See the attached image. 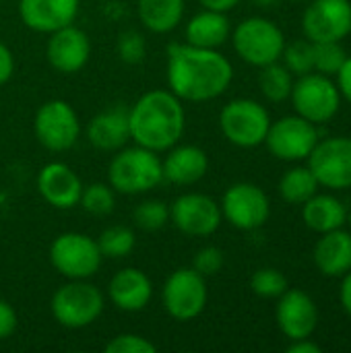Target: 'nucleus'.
Segmentation results:
<instances>
[{"label": "nucleus", "mask_w": 351, "mask_h": 353, "mask_svg": "<svg viewBox=\"0 0 351 353\" xmlns=\"http://www.w3.org/2000/svg\"><path fill=\"white\" fill-rule=\"evenodd\" d=\"M335 77H337V87H339L341 97L351 103V56L345 58L343 66L339 68V72Z\"/></svg>", "instance_id": "nucleus-40"}, {"label": "nucleus", "mask_w": 351, "mask_h": 353, "mask_svg": "<svg viewBox=\"0 0 351 353\" xmlns=\"http://www.w3.org/2000/svg\"><path fill=\"white\" fill-rule=\"evenodd\" d=\"M292 105L298 116L306 118L312 124H325L339 112L341 93L337 83H333L327 74L308 72L302 74L290 93Z\"/></svg>", "instance_id": "nucleus-7"}, {"label": "nucleus", "mask_w": 351, "mask_h": 353, "mask_svg": "<svg viewBox=\"0 0 351 353\" xmlns=\"http://www.w3.org/2000/svg\"><path fill=\"white\" fill-rule=\"evenodd\" d=\"M269 126L271 116L267 108L248 97L232 99L219 114V128L223 137L240 149H254L263 145Z\"/></svg>", "instance_id": "nucleus-6"}, {"label": "nucleus", "mask_w": 351, "mask_h": 353, "mask_svg": "<svg viewBox=\"0 0 351 353\" xmlns=\"http://www.w3.org/2000/svg\"><path fill=\"white\" fill-rule=\"evenodd\" d=\"M79 205L95 217H106L114 211L116 207V190L110 184L103 182H93L89 186H83L81 201Z\"/></svg>", "instance_id": "nucleus-30"}, {"label": "nucleus", "mask_w": 351, "mask_h": 353, "mask_svg": "<svg viewBox=\"0 0 351 353\" xmlns=\"http://www.w3.org/2000/svg\"><path fill=\"white\" fill-rule=\"evenodd\" d=\"M302 219L308 230L317 234H327L348 223V211L337 196L314 194L302 205Z\"/></svg>", "instance_id": "nucleus-25"}, {"label": "nucleus", "mask_w": 351, "mask_h": 353, "mask_svg": "<svg viewBox=\"0 0 351 353\" xmlns=\"http://www.w3.org/2000/svg\"><path fill=\"white\" fill-rule=\"evenodd\" d=\"M12 72H14V56L8 50V46L0 41V87L10 81Z\"/></svg>", "instance_id": "nucleus-39"}, {"label": "nucleus", "mask_w": 351, "mask_h": 353, "mask_svg": "<svg viewBox=\"0 0 351 353\" xmlns=\"http://www.w3.org/2000/svg\"><path fill=\"white\" fill-rule=\"evenodd\" d=\"M132 221L143 232H157L170 221V207L159 199L143 201L132 211Z\"/></svg>", "instance_id": "nucleus-32"}, {"label": "nucleus", "mask_w": 351, "mask_h": 353, "mask_svg": "<svg viewBox=\"0 0 351 353\" xmlns=\"http://www.w3.org/2000/svg\"><path fill=\"white\" fill-rule=\"evenodd\" d=\"M275 321L279 331L290 339H306L314 333L319 325V310L314 300L302 290H285L277 298Z\"/></svg>", "instance_id": "nucleus-16"}, {"label": "nucleus", "mask_w": 351, "mask_h": 353, "mask_svg": "<svg viewBox=\"0 0 351 353\" xmlns=\"http://www.w3.org/2000/svg\"><path fill=\"white\" fill-rule=\"evenodd\" d=\"M207 281L192 267L176 269L161 288V304L178 323H188L201 316L207 308Z\"/></svg>", "instance_id": "nucleus-10"}, {"label": "nucleus", "mask_w": 351, "mask_h": 353, "mask_svg": "<svg viewBox=\"0 0 351 353\" xmlns=\"http://www.w3.org/2000/svg\"><path fill=\"white\" fill-rule=\"evenodd\" d=\"M314 265L325 277H343L351 271V232L339 228L321 234L314 246Z\"/></svg>", "instance_id": "nucleus-23"}, {"label": "nucleus", "mask_w": 351, "mask_h": 353, "mask_svg": "<svg viewBox=\"0 0 351 353\" xmlns=\"http://www.w3.org/2000/svg\"><path fill=\"white\" fill-rule=\"evenodd\" d=\"M319 180L310 172V168H292L279 180V194L290 205H304L310 196L319 192Z\"/></svg>", "instance_id": "nucleus-27"}, {"label": "nucleus", "mask_w": 351, "mask_h": 353, "mask_svg": "<svg viewBox=\"0 0 351 353\" xmlns=\"http://www.w3.org/2000/svg\"><path fill=\"white\" fill-rule=\"evenodd\" d=\"M48 35L50 39L46 43V58L54 70L62 74H72L89 62L91 43L83 29L66 25Z\"/></svg>", "instance_id": "nucleus-17"}, {"label": "nucleus", "mask_w": 351, "mask_h": 353, "mask_svg": "<svg viewBox=\"0 0 351 353\" xmlns=\"http://www.w3.org/2000/svg\"><path fill=\"white\" fill-rule=\"evenodd\" d=\"M0 2H2V0H0Z\"/></svg>", "instance_id": "nucleus-46"}, {"label": "nucleus", "mask_w": 351, "mask_h": 353, "mask_svg": "<svg viewBox=\"0 0 351 353\" xmlns=\"http://www.w3.org/2000/svg\"><path fill=\"white\" fill-rule=\"evenodd\" d=\"M348 54L341 41H321L314 43V72L333 77L343 66Z\"/></svg>", "instance_id": "nucleus-33"}, {"label": "nucleus", "mask_w": 351, "mask_h": 353, "mask_svg": "<svg viewBox=\"0 0 351 353\" xmlns=\"http://www.w3.org/2000/svg\"><path fill=\"white\" fill-rule=\"evenodd\" d=\"M203 8H211V10H219V12H228L232 8H236L242 0H199Z\"/></svg>", "instance_id": "nucleus-42"}, {"label": "nucleus", "mask_w": 351, "mask_h": 353, "mask_svg": "<svg viewBox=\"0 0 351 353\" xmlns=\"http://www.w3.org/2000/svg\"><path fill=\"white\" fill-rule=\"evenodd\" d=\"M221 219L223 215L217 201L203 192H184L170 205V221L178 232L192 238L215 234Z\"/></svg>", "instance_id": "nucleus-14"}, {"label": "nucleus", "mask_w": 351, "mask_h": 353, "mask_svg": "<svg viewBox=\"0 0 351 353\" xmlns=\"http://www.w3.org/2000/svg\"><path fill=\"white\" fill-rule=\"evenodd\" d=\"M288 279L281 271L277 269H271V267H265V269H259L252 277H250V290L252 294H257L259 298H279L285 290H288Z\"/></svg>", "instance_id": "nucleus-34"}, {"label": "nucleus", "mask_w": 351, "mask_h": 353, "mask_svg": "<svg viewBox=\"0 0 351 353\" xmlns=\"http://www.w3.org/2000/svg\"><path fill=\"white\" fill-rule=\"evenodd\" d=\"M259 87H261V93L269 101L281 103V101L290 99V93H292V87H294L292 72L283 64H279V62L267 64V66L261 68Z\"/></svg>", "instance_id": "nucleus-28"}, {"label": "nucleus", "mask_w": 351, "mask_h": 353, "mask_svg": "<svg viewBox=\"0 0 351 353\" xmlns=\"http://www.w3.org/2000/svg\"><path fill=\"white\" fill-rule=\"evenodd\" d=\"M97 246L103 259H126L134 250L137 238L134 232L126 225H110L99 234Z\"/></svg>", "instance_id": "nucleus-29"}, {"label": "nucleus", "mask_w": 351, "mask_h": 353, "mask_svg": "<svg viewBox=\"0 0 351 353\" xmlns=\"http://www.w3.org/2000/svg\"><path fill=\"white\" fill-rule=\"evenodd\" d=\"M103 294L87 279H68L52 296V314L64 329H85L103 312Z\"/></svg>", "instance_id": "nucleus-4"}, {"label": "nucleus", "mask_w": 351, "mask_h": 353, "mask_svg": "<svg viewBox=\"0 0 351 353\" xmlns=\"http://www.w3.org/2000/svg\"><path fill=\"white\" fill-rule=\"evenodd\" d=\"M302 31L312 43L345 39L351 33V2L312 0L302 14Z\"/></svg>", "instance_id": "nucleus-15"}, {"label": "nucleus", "mask_w": 351, "mask_h": 353, "mask_svg": "<svg viewBox=\"0 0 351 353\" xmlns=\"http://www.w3.org/2000/svg\"><path fill=\"white\" fill-rule=\"evenodd\" d=\"M101 250L97 240L87 234L66 232L60 234L50 246L52 267L66 279H89L101 267Z\"/></svg>", "instance_id": "nucleus-8"}, {"label": "nucleus", "mask_w": 351, "mask_h": 353, "mask_svg": "<svg viewBox=\"0 0 351 353\" xmlns=\"http://www.w3.org/2000/svg\"><path fill=\"white\" fill-rule=\"evenodd\" d=\"M319 143L317 124L308 122L302 116H283L277 122H271L265 137L269 153L281 161H302L308 159L312 149Z\"/></svg>", "instance_id": "nucleus-12"}, {"label": "nucleus", "mask_w": 351, "mask_h": 353, "mask_svg": "<svg viewBox=\"0 0 351 353\" xmlns=\"http://www.w3.org/2000/svg\"><path fill=\"white\" fill-rule=\"evenodd\" d=\"M277 0H254V4H259V6H263V8H269V6H273Z\"/></svg>", "instance_id": "nucleus-44"}, {"label": "nucleus", "mask_w": 351, "mask_h": 353, "mask_svg": "<svg viewBox=\"0 0 351 353\" xmlns=\"http://www.w3.org/2000/svg\"><path fill=\"white\" fill-rule=\"evenodd\" d=\"M37 192L54 209L68 211L79 205L83 182L70 165L50 161L37 174Z\"/></svg>", "instance_id": "nucleus-18"}, {"label": "nucleus", "mask_w": 351, "mask_h": 353, "mask_svg": "<svg viewBox=\"0 0 351 353\" xmlns=\"http://www.w3.org/2000/svg\"><path fill=\"white\" fill-rule=\"evenodd\" d=\"M283 66L292 74H308L314 72V43L310 39H296L292 43H285L283 48Z\"/></svg>", "instance_id": "nucleus-31"}, {"label": "nucleus", "mask_w": 351, "mask_h": 353, "mask_svg": "<svg viewBox=\"0 0 351 353\" xmlns=\"http://www.w3.org/2000/svg\"><path fill=\"white\" fill-rule=\"evenodd\" d=\"M161 159L163 182L176 186H192L209 172V157L197 145H174Z\"/></svg>", "instance_id": "nucleus-21"}, {"label": "nucleus", "mask_w": 351, "mask_h": 353, "mask_svg": "<svg viewBox=\"0 0 351 353\" xmlns=\"http://www.w3.org/2000/svg\"><path fill=\"white\" fill-rule=\"evenodd\" d=\"M219 207L223 219L240 232H254L263 228L271 215V203L267 192L252 182L232 184L223 192Z\"/></svg>", "instance_id": "nucleus-11"}, {"label": "nucleus", "mask_w": 351, "mask_h": 353, "mask_svg": "<svg viewBox=\"0 0 351 353\" xmlns=\"http://www.w3.org/2000/svg\"><path fill=\"white\" fill-rule=\"evenodd\" d=\"M184 0H139L137 12L151 33H170L184 19Z\"/></svg>", "instance_id": "nucleus-26"}, {"label": "nucleus", "mask_w": 351, "mask_h": 353, "mask_svg": "<svg viewBox=\"0 0 351 353\" xmlns=\"http://www.w3.org/2000/svg\"><path fill=\"white\" fill-rule=\"evenodd\" d=\"M288 353H321V345H317V343H312L310 341V337H306V339H296V341H292L290 345H288Z\"/></svg>", "instance_id": "nucleus-41"}, {"label": "nucleus", "mask_w": 351, "mask_h": 353, "mask_svg": "<svg viewBox=\"0 0 351 353\" xmlns=\"http://www.w3.org/2000/svg\"><path fill=\"white\" fill-rule=\"evenodd\" d=\"M163 182L161 159L141 145L122 147L108 165V184L118 194H145Z\"/></svg>", "instance_id": "nucleus-3"}, {"label": "nucleus", "mask_w": 351, "mask_h": 353, "mask_svg": "<svg viewBox=\"0 0 351 353\" xmlns=\"http://www.w3.org/2000/svg\"><path fill=\"white\" fill-rule=\"evenodd\" d=\"M130 139L155 153H166L180 143L186 130V112L182 99L166 89L143 93L128 108Z\"/></svg>", "instance_id": "nucleus-2"}, {"label": "nucleus", "mask_w": 351, "mask_h": 353, "mask_svg": "<svg viewBox=\"0 0 351 353\" xmlns=\"http://www.w3.org/2000/svg\"><path fill=\"white\" fill-rule=\"evenodd\" d=\"M157 345L153 341H149L143 335H134V333H122L116 335L108 341L106 353H155Z\"/></svg>", "instance_id": "nucleus-36"}, {"label": "nucleus", "mask_w": 351, "mask_h": 353, "mask_svg": "<svg viewBox=\"0 0 351 353\" xmlns=\"http://www.w3.org/2000/svg\"><path fill=\"white\" fill-rule=\"evenodd\" d=\"M87 141L93 149L116 153L130 141L128 108L114 105L95 114L87 124Z\"/></svg>", "instance_id": "nucleus-22"}, {"label": "nucleus", "mask_w": 351, "mask_h": 353, "mask_svg": "<svg viewBox=\"0 0 351 353\" xmlns=\"http://www.w3.org/2000/svg\"><path fill=\"white\" fill-rule=\"evenodd\" d=\"M116 52L120 56L122 62L126 64H141L147 56V41L143 37V33L128 29L124 33H120L118 41H116Z\"/></svg>", "instance_id": "nucleus-35"}, {"label": "nucleus", "mask_w": 351, "mask_h": 353, "mask_svg": "<svg viewBox=\"0 0 351 353\" xmlns=\"http://www.w3.org/2000/svg\"><path fill=\"white\" fill-rule=\"evenodd\" d=\"M232 35V25L225 12L203 8L186 23V43L197 48L217 50Z\"/></svg>", "instance_id": "nucleus-24"}, {"label": "nucleus", "mask_w": 351, "mask_h": 353, "mask_svg": "<svg viewBox=\"0 0 351 353\" xmlns=\"http://www.w3.org/2000/svg\"><path fill=\"white\" fill-rule=\"evenodd\" d=\"M308 168L325 188H351V137H331L319 141L308 155Z\"/></svg>", "instance_id": "nucleus-13"}, {"label": "nucleus", "mask_w": 351, "mask_h": 353, "mask_svg": "<svg viewBox=\"0 0 351 353\" xmlns=\"http://www.w3.org/2000/svg\"><path fill=\"white\" fill-rule=\"evenodd\" d=\"M339 300H341L343 310L351 316V271H348L343 275V283H341V290H339Z\"/></svg>", "instance_id": "nucleus-43"}, {"label": "nucleus", "mask_w": 351, "mask_h": 353, "mask_svg": "<svg viewBox=\"0 0 351 353\" xmlns=\"http://www.w3.org/2000/svg\"><path fill=\"white\" fill-rule=\"evenodd\" d=\"M33 132L41 147L54 153H62L72 149L81 139V120L68 101L50 99L35 112Z\"/></svg>", "instance_id": "nucleus-9"}, {"label": "nucleus", "mask_w": 351, "mask_h": 353, "mask_svg": "<svg viewBox=\"0 0 351 353\" xmlns=\"http://www.w3.org/2000/svg\"><path fill=\"white\" fill-rule=\"evenodd\" d=\"M108 296L112 304L122 312H141L153 298V283L141 269H120L108 283Z\"/></svg>", "instance_id": "nucleus-20"}, {"label": "nucleus", "mask_w": 351, "mask_h": 353, "mask_svg": "<svg viewBox=\"0 0 351 353\" xmlns=\"http://www.w3.org/2000/svg\"><path fill=\"white\" fill-rule=\"evenodd\" d=\"M223 263H225V256H223L221 248H217V246H205V248H201L194 254L192 269L197 273H201L203 277H211V275H217L223 269Z\"/></svg>", "instance_id": "nucleus-37"}, {"label": "nucleus", "mask_w": 351, "mask_h": 353, "mask_svg": "<svg viewBox=\"0 0 351 353\" xmlns=\"http://www.w3.org/2000/svg\"><path fill=\"white\" fill-rule=\"evenodd\" d=\"M236 54L250 66L263 68L267 64L279 62L285 35L283 31L265 17H248L232 33Z\"/></svg>", "instance_id": "nucleus-5"}, {"label": "nucleus", "mask_w": 351, "mask_h": 353, "mask_svg": "<svg viewBox=\"0 0 351 353\" xmlns=\"http://www.w3.org/2000/svg\"><path fill=\"white\" fill-rule=\"evenodd\" d=\"M81 0H19L21 21L37 33H52L72 25L79 14Z\"/></svg>", "instance_id": "nucleus-19"}, {"label": "nucleus", "mask_w": 351, "mask_h": 353, "mask_svg": "<svg viewBox=\"0 0 351 353\" xmlns=\"http://www.w3.org/2000/svg\"><path fill=\"white\" fill-rule=\"evenodd\" d=\"M17 325H19V319H17L14 308L6 300L0 298V341L8 339L17 331Z\"/></svg>", "instance_id": "nucleus-38"}, {"label": "nucleus", "mask_w": 351, "mask_h": 353, "mask_svg": "<svg viewBox=\"0 0 351 353\" xmlns=\"http://www.w3.org/2000/svg\"><path fill=\"white\" fill-rule=\"evenodd\" d=\"M166 54L170 91L182 101H211L232 85L234 66L217 50L172 41Z\"/></svg>", "instance_id": "nucleus-1"}, {"label": "nucleus", "mask_w": 351, "mask_h": 353, "mask_svg": "<svg viewBox=\"0 0 351 353\" xmlns=\"http://www.w3.org/2000/svg\"><path fill=\"white\" fill-rule=\"evenodd\" d=\"M348 223H350V228H351V213L348 215Z\"/></svg>", "instance_id": "nucleus-45"}]
</instances>
